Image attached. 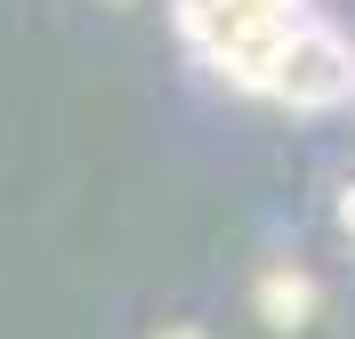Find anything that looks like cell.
I'll use <instances>...</instances> for the list:
<instances>
[{
	"instance_id": "6da1fadb",
	"label": "cell",
	"mask_w": 355,
	"mask_h": 339,
	"mask_svg": "<svg viewBox=\"0 0 355 339\" xmlns=\"http://www.w3.org/2000/svg\"><path fill=\"white\" fill-rule=\"evenodd\" d=\"M266 97L299 113H323L339 97H355V49L339 41L331 24H299L275 57H266Z\"/></svg>"
},
{
	"instance_id": "7a4b0ae2",
	"label": "cell",
	"mask_w": 355,
	"mask_h": 339,
	"mask_svg": "<svg viewBox=\"0 0 355 339\" xmlns=\"http://www.w3.org/2000/svg\"><path fill=\"white\" fill-rule=\"evenodd\" d=\"M259 315L275 323V331H299V323L315 315V283H307V275H291V267H266V275H259Z\"/></svg>"
},
{
	"instance_id": "3957f363",
	"label": "cell",
	"mask_w": 355,
	"mask_h": 339,
	"mask_svg": "<svg viewBox=\"0 0 355 339\" xmlns=\"http://www.w3.org/2000/svg\"><path fill=\"white\" fill-rule=\"evenodd\" d=\"M162 339H202V331H162Z\"/></svg>"
}]
</instances>
